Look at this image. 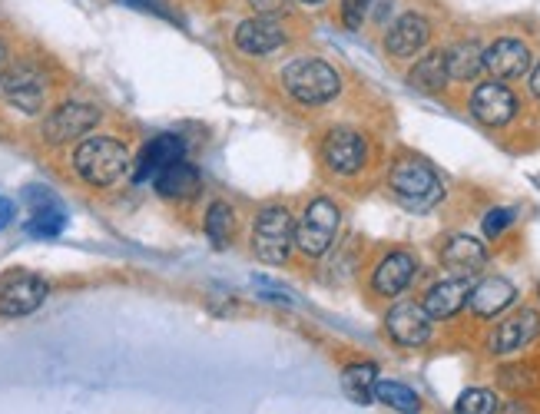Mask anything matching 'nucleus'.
Masks as SVG:
<instances>
[{"instance_id":"obj_1","label":"nucleus","mask_w":540,"mask_h":414,"mask_svg":"<svg viewBox=\"0 0 540 414\" xmlns=\"http://www.w3.org/2000/svg\"><path fill=\"white\" fill-rule=\"evenodd\" d=\"M73 169L90 186H116L130 169V153L110 136H87L73 153Z\"/></svg>"},{"instance_id":"obj_2","label":"nucleus","mask_w":540,"mask_h":414,"mask_svg":"<svg viewBox=\"0 0 540 414\" xmlns=\"http://www.w3.org/2000/svg\"><path fill=\"white\" fill-rule=\"evenodd\" d=\"M388 186L401 206L415 212H428L431 206H438L444 196L438 173H434L425 159H415V156L395 159V166H391L388 173Z\"/></svg>"},{"instance_id":"obj_3","label":"nucleus","mask_w":540,"mask_h":414,"mask_svg":"<svg viewBox=\"0 0 540 414\" xmlns=\"http://www.w3.org/2000/svg\"><path fill=\"white\" fill-rule=\"evenodd\" d=\"M282 83H285V90L305 106H319V103L335 100L338 90H342V80H338L335 67H328L325 60H312V57L289 63V67L282 70Z\"/></svg>"},{"instance_id":"obj_4","label":"nucleus","mask_w":540,"mask_h":414,"mask_svg":"<svg viewBox=\"0 0 540 414\" xmlns=\"http://www.w3.org/2000/svg\"><path fill=\"white\" fill-rule=\"evenodd\" d=\"M295 246V222L285 206H266L252 226V249L269 265H282Z\"/></svg>"},{"instance_id":"obj_5","label":"nucleus","mask_w":540,"mask_h":414,"mask_svg":"<svg viewBox=\"0 0 540 414\" xmlns=\"http://www.w3.org/2000/svg\"><path fill=\"white\" fill-rule=\"evenodd\" d=\"M338 222H342V212H338L332 199H315L302 212L299 226H295V249L309 259L325 256L338 236Z\"/></svg>"},{"instance_id":"obj_6","label":"nucleus","mask_w":540,"mask_h":414,"mask_svg":"<svg viewBox=\"0 0 540 414\" xmlns=\"http://www.w3.org/2000/svg\"><path fill=\"white\" fill-rule=\"evenodd\" d=\"M47 299V282L37 272L27 269H10L0 275V315L20 318L37 312Z\"/></svg>"},{"instance_id":"obj_7","label":"nucleus","mask_w":540,"mask_h":414,"mask_svg":"<svg viewBox=\"0 0 540 414\" xmlns=\"http://www.w3.org/2000/svg\"><path fill=\"white\" fill-rule=\"evenodd\" d=\"M100 123V110L93 103H60L44 120V140L50 146H67L73 140H83L93 126Z\"/></svg>"},{"instance_id":"obj_8","label":"nucleus","mask_w":540,"mask_h":414,"mask_svg":"<svg viewBox=\"0 0 540 414\" xmlns=\"http://www.w3.org/2000/svg\"><path fill=\"white\" fill-rule=\"evenodd\" d=\"M4 97L10 106H17L20 113H40L44 110V100H47V83H44V73L30 63H17V67H7L4 73Z\"/></svg>"},{"instance_id":"obj_9","label":"nucleus","mask_w":540,"mask_h":414,"mask_svg":"<svg viewBox=\"0 0 540 414\" xmlns=\"http://www.w3.org/2000/svg\"><path fill=\"white\" fill-rule=\"evenodd\" d=\"M471 113H474V120L484 126H507L517 116L514 90L497 80L481 83V87L471 93Z\"/></svg>"},{"instance_id":"obj_10","label":"nucleus","mask_w":540,"mask_h":414,"mask_svg":"<svg viewBox=\"0 0 540 414\" xmlns=\"http://www.w3.org/2000/svg\"><path fill=\"white\" fill-rule=\"evenodd\" d=\"M322 159L325 166L338 176H355L365 166L368 146L355 130H332L322 143Z\"/></svg>"},{"instance_id":"obj_11","label":"nucleus","mask_w":540,"mask_h":414,"mask_svg":"<svg viewBox=\"0 0 540 414\" xmlns=\"http://www.w3.org/2000/svg\"><path fill=\"white\" fill-rule=\"evenodd\" d=\"M537 335H540V315L534 309H521L494 328L491 338H487V348H491L494 355H511V352H521L524 345H531Z\"/></svg>"},{"instance_id":"obj_12","label":"nucleus","mask_w":540,"mask_h":414,"mask_svg":"<svg viewBox=\"0 0 540 414\" xmlns=\"http://www.w3.org/2000/svg\"><path fill=\"white\" fill-rule=\"evenodd\" d=\"M484 70L491 73L494 80H517L531 70V50H527V44H521V40L501 37L484 50Z\"/></svg>"},{"instance_id":"obj_13","label":"nucleus","mask_w":540,"mask_h":414,"mask_svg":"<svg viewBox=\"0 0 540 414\" xmlns=\"http://www.w3.org/2000/svg\"><path fill=\"white\" fill-rule=\"evenodd\" d=\"M388 335L405 348H421L431 338V318L415 302H401L385 315Z\"/></svg>"},{"instance_id":"obj_14","label":"nucleus","mask_w":540,"mask_h":414,"mask_svg":"<svg viewBox=\"0 0 540 414\" xmlns=\"http://www.w3.org/2000/svg\"><path fill=\"white\" fill-rule=\"evenodd\" d=\"M484 262H487V249L474 236H451L441 249V265L454 279H471V275H478L484 269Z\"/></svg>"},{"instance_id":"obj_15","label":"nucleus","mask_w":540,"mask_h":414,"mask_svg":"<svg viewBox=\"0 0 540 414\" xmlns=\"http://www.w3.org/2000/svg\"><path fill=\"white\" fill-rule=\"evenodd\" d=\"M428 37H431V24L425 17H421V14H401L385 34V50L395 60L415 57V53L428 44Z\"/></svg>"},{"instance_id":"obj_16","label":"nucleus","mask_w":540,"mask_h":414,"mask_svg":"<svg viewBox=\"0 0 540 414\" xmlns=\"http://www.w3.org/2000/svg\"><path fill=\"white\" fill-rule=\"evenodd\" d=\"M418 272V259L411 256V252H388L385 259L378 262V269L372 275V285L378 295H385V299H395L411 285Z\"/></svg>"},{"instance_id":"obj_17","label":"nucleus","mask_w":540,"mask_h":414,"mask_svg":"<svg viewBox=\"0 0 540 414\" xmlns=\"http://www.w3.org/2000/svg\"><path fill=\"white\" fill-rule=\"evenodd\" d=\"M517 299L514 282L501 279V275H491V279H481L468 292V309L478 318H497L504 309H511Z\"/></svg>"},{"instance_id":"obj_18","label":"nucleus","mask_w":540,"mask_h":414,"mask_svg":"<svg viewBox=\"0 0 540 414\" xmlns=\"http://www.w3.org/2000/svg\"><path fill=\"white\" fill-rule=\"evenodd\" d=\"M468 292H471L468 279H454V275H451V279L431 285L421 309L428 312L431 322H448V318H454L464 309V305H468Z\"/></svg>"},{"instance_id":"obj_19","label":"nucleus","mask_w":540,"mask_h":414,"mask_svg":"<svg viewBox=\"0 0 540 414\" xmlns=\"http://www.w3.org/2000/svg\"><path fill=\"white\" fill-rule=\"evenodd\" d=\"M285 44V30L275 24L272 17H256L239 24L236 30V47L249 57H269L272 50H279Z\"/></svg>"},{"instance_id":"obj_20","label":"nucleus","mask_w":540,"mask_h":414,"mask_svg":"<svg viewBox=\"0 0 540 414\" xmlns=\"http://www.w3.org/2000/svg\"><path fill=\"white\" fill-rule=\"evenodd\" d=\"M183 153H186V146H183V140H179V136H173V133L156 136V140H150V143L143 146L140 159H136L133 179H136V183L156 179V173H160V169H166L169 163H176V159H183Z\"/></svg>"},{"instance_id":"obj_21","label":"nucleus","mask_w":540,"mask_h":414,"mask_svg":"<svg viewBox=\"0 0 540 414\" xmlns=\"http://www.w3.org/2000/svg\"><path fill=\"white\" fill-rule=\"evenodd\" d=\"M448 80H451V73H448V53L444 50L425 53V57H421L408 73V83L421 93H438V90H444V83Z\"/></svg>"},{"instance_id":"obj_22","label":"nucleus","mask_w":540,"mask_h":414,"mask_svg":"<svg viewBox=\"0 0 540 414\" xmlns=\"http://www.w3.org/2000/svg\"><path fill=\"white\" fill-rule=\"evenodd\" d=\"M156 189H160V196H166V199H189V196H196L199 193L196 166L183 163V159L169 163L166 169L156 173Z\"/></svg>"},{"instance_id":"obj_23","label":"nucleus","mask_w":540,"mask_h":414,"mask_svg":"<svg viewBox=\"0 0 540 414\" xmlns=\"http://www.w3.org/2000/svg\"><path fill=\"white\" fill-rule=\"evenodd\" d=\"M375 385H378V368L372 362L348 365L342 371V388L355 405H372L375 401Z\"/></svg>"},{"instance_id":"obj_24","label":"nucleus","mask_w":540,"mask_h":414,"mask_svg":"<svg viewBox=\"0 0 540 414\" xmlns=\"http://www.w3.org/2000/svg\"><path fill=\"white\" fill-rule=\"evenodd\" d=\"M444 53H448L451 80H474L484 70V50L481 44H474V40H461V44H454Z\"/></svg>"},{"instance_id":"obj_25","label":"nucleus","mask_w":540,"mask_h":414,"mask_svg":"<svg viewBox=\"0 0 540 414\" xmlns=\"http://www.w3.org/2000/svg\"><path fill=\"white\" fill-rule=\"evenodd\" d=\"M375 398L398 414H421V398L408 385H401V381H378Z\"/></svg>"},{"instance_id":"obj_26","label":"nucleus","mask_w":540,"mask_h":414,"mask_svg":"<svg viewBox=\"0 0 540 414\" xmlns=\"http://www.w3.org/2000/svg\"><path fill=\"white\" fill-rule=\"evenodd\" d=\"M232 232H236V216L226 203H213L206 212V236L216 249H226L232 242Z\"/></svg>"},{"instance_id":"obj_27","label":"nucleus","mask_w":540,"mask_h":414,"mask_svg":"<svg viewBox=\"0 0 540 414\" xmlns=\"http://www.w3.org/2000/svg\"><path fill=\"white\" fill-rule=\"evenodd\" d=\"M63 229H67V216H63L57 206L34 209V219L27 222V232H30V236H37V239H54V236H60Z\"/></svg>"},{"instance_id":"obj_28","label":"nucleus","mask_w":540,"mask_h":414,"mask_svg":"<svg viewBox=\"0 0 540 414\" xmlns=\"http://www.w3.org/2000/svg\"><path fill=\"white\" fill-rule=\"evenodd\" d=\"M497 411V398L494 391L487 388H468L454 405V414H494Z\"/></svg>"},{"instance_id":"obj_29","label":"nucleus","mask_w":540,"mask_h":414,"mask_svg":"<svg viewBox=\"0 0 540 414\" xmlns=\"http://www.w3.org/2000/svg\"><path fill=\"white\" fill-rule=\"evenodd\" d=\"M511 222H514V212L511 209H491L484 216V236L487 239H497L507 226H511Z\"/></svg>"},{"instance_id":"obj_30","label":"nucleus","mask_w":540,"mask_h":414,"mask_svg":"<svg viewBox=\"0 0 540 414\" xmlns=\"http://www.w3.org/2000/svg\"><path fill=\"white\" fill-rule=\"evenodd\" d=\"M368 7H372V0H342V20H345V27H348V30L362 27Z\"/></svg>"},{"instance_id":"obj_31","label":"nucleus","mask_w":540,"mask_h":414,"mask_svg":"<svg viewBox=\"0 0 540 414\" xmlns=\"http://www.w3.org/2000/svg\"><path fill=\"white\" fill-rule=\"evenodd\" d=\"M249 7L262 17H272V14H282V10L289 7V0H249Z\"/></svg>"},{"instance_id":"obj_32","label":"nucleus","mask_w":540,"mask_h":414,"mask_svg":"<svg viewBox=\"0 0 540 414\" xmlns=\"http://www.w3.org/2000/svg\"><path fill=\"white\" fill-rule=\"evenodd\" d=\"M14 212H17V209H14V203L0 196V229H7L10 222H14Z\"/></svg>"},{"instance_id":"obj_33","label":"nucleus","mask_w":540,"mask_h":414,"mask_svg":"<svg viewBox=\"0 0 540 414\" xmlns=\"http://www.w3.org/2000/svg\"><path fill=\"white\" fill-rule=\"evenodd\" d=\"M4 73H7V44L0 40V83H4Z\"/></svg>"},{"instance_id":"obj_34","label":"nucleus","mask_w":540,"mask_h":414,"mask_svg":"<svg viewBox=\"0 0 540 414\" xmlns=\"http://www.w3.org/2000/svg\"><path fill=\"white\" fill-rule=\"evenodd\" d=\"M531 90H534V97L540 100V63H537L534 73H531Z\"/></svg>"},{"instance_id":"obj_35","label":"nucleus","mask_w":540,"mask_h":414,"mask_svg":"<svg viewBox=\"0 0 540 414\" xmlns=\"http://www.w3.org/2000/svg\"><path fill=\"white\" fill-rule=\"evenodd\" d=\"M302 4H322V0H302Z\"/></svg>"},{"instance_id":"obj_36","label":"nucleus","mask_w":540,"mask_h":414,"mask_svg":"<svg viewBox=\"0 0 540 414\" xmlns=\"http://www.w3.org/2000/svg\"><path fill=\"white\" fill-rule=\"evenodd\" d=\"M537 295H540V285H537Z\"/></svg>"}]
</instances>
